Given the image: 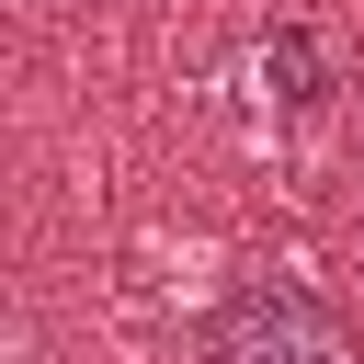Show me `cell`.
Masks as SVG:
<instances>
[{"label":"cell","mask_w":364,"mask_h":364,"mask_svg":"<svg viewBox=\"0 0 364 364\" xmlns=\"http://www.w3.org/2000/svg\"><path fill=\"white\" fill-rule=\"evenodd\" d=\"M205 364H353V341H341V318H318L307 296H250V307L216 318Z\"/></svg>","instance_id":"6da1fadb"}]
</instances>
